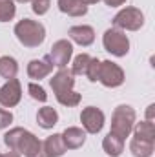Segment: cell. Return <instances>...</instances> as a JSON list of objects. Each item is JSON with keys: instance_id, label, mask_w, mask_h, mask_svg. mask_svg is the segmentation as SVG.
<instances>
[{"instance_id": "6da1fadb", "label": "cell", "mask_w": 155, "mask_h": 157, "mask_svg": "<svg viewBox=\"0 0 155 157\" xmlns=\"http://www.w3.org/2000/svg\"><path fill=\"white\" fill-rule=\"evenodd\" d=\"M4 144L9 150L18 152L24 157H47L44 152L42 141H39L31 132L24 128H13L4 135Z\"/></svg>"}, {"instance_id": "7a4b0ae2", "label": "cell", "mask_w": 155, "mask_h": 157, "mask_svg": "<svg viewBox=\"0 0 155 157\" xmlns=\"http://www.w3.org/2000/svg\"><path fill=\"white\" fill-rule=\"evenodd\" d=\"M49 86H51V90H53L57 101H59L62 106L73 108V106H77L78 102H80V99H82L80 93H77V91L73 90L75 78H73L71 70H66V68L59 70V71L53 75V78L49 80Z\"/></svg>"}, {"instance_id": "3957f363", "label": "cell", "mask_w": 155, "mask_h": 157, "mask_svg": "<svg viewBox=\"0 0 155 157\" xmlns=\"http://www.w3.org/2000/svg\"><path fill=\"white\" fill-rule=\"evenodd\" d=\"M15 35L24 48H39L46 39V28L31 18H22L15 26Z\"/></svg>"}, {"instance_id": "277c9868", "label": "cell", "mask_w": 155, "mask_h": 157, "mask_svg": "<svg viewBox=\"0 0 155 157\" xmlns=\"http://www.w3.org/2000/svg\"><path fill=\"white\" fill-rule=\"evenodd\" d=\"M135 110L128 104H120L113 110V115H112V130L110 133H113L120 139H126L130 137L131 130H133V124H135Z\"/></svg>"}, {"instance_id": "5b68a950", "label": "cell", "mask_w": 155, "mask_h": 157, "mask_svg": "<svg viewBox=\"0 0 155 157\" xmlns=\"http://www.w3.org/2000/svg\"><path fill=\"white\" fill-rule=\"evenodd\" d=\"M102 44H104V49L113 57H126L130 51V39L122 29H117V28L106 29L102 37Z\"/></svg>"}, {"instance_id": "8992f818", "label": "cell", "mask_w": 155, "mask_h": 157, "mask_svg": "<svg viewBox=\"0 0 155 157\" xmlns=\"http://www.w3.org/2000/svg\"><path fill=\"white\" fill-rule=\"evenodd\" d=\"M144 24V15L137 7H124L113 17V26L124 31H137Z\"/></svg>"}, {"instance_id": "52a82bcc", "label": "cell", "mask_w": 155, "mask_h": 157, "mask_svg": "<svg viewBox=\"0 0 155 157\" xmlns=\"http://www.w3.org/2000/svg\"><path fill=\"white\" fill-rule=\"evenodd\" d=\"M99 82H102L106 88H119L124 82V71L122 68L112 62V60H100V73Z\"/></svg>"}, {"instance_id": "ba28073f", "label": "cell", "mask_w": 155, "mask_h": 157, "mask_svg": "<svg viewBox=\"0 0 155 157\" xmlns=\"http://www.w3.org/2000/svg\"><path fill=\"white\" fill-rule=\"evenodd\" d=\"M71 55H73V46H71V42L66 40V39H60L51 46V51H49V55H47L46 59H47L53 66H57L59 70H62V68L68 66Z\"/></svg>"}, {"instance_id": "9c48e42d", "label": "cell", "mask_w": 155, "mask_h": 157, "mask_svg": "<svg viewBox=\"0 0 155 157\" xmlns=\"http://www.w3.org/2000/svg\"><path fill=\"white\" fill-rule=\"evenodd\" d=\"M20 99H22V86H20L18 78H11L0 88V104L4 108L17 106L20 102Z\"/></svg>"}, {"instance_id": "30bf717a", "label": "cell", "mask_w": 155, "mask_h": 157, "mask_svg": "<svg viewBox=\"0 0 155 157\" xmlns=\"http://www.w3.org/2000/svg\"><path fill=\"white\" fill-rule=\"evenodd\" d=\"M80 122L84 126V132L99 133L102 130V126H104V113L95 106H88L80 113Z\"/></svg>"}, {"instance_id": "8fae6325", "label": "cell", "mask_w": 155, "mask_h": 157, "mask_svg": "<svg viewBox=\"0 0 155 157\" xmlns=\"http://www.w3.org/2000/svg\"><path fill=\"white\" fill-rule=\"evenodd\" d=\"M60 135H62L64 144H66L68 150H77V148H80L84 144V141H86V132L82 128H77V126L66 128Z\"/></svg>"}, {"instance_id": "7c38bea8", "label": "cell", "mask_w": 155, "mask_h": 157, "mask_svg": "<svg viewBox=\"0 0 155 157\" xmlns=\"http://www.w3.org/2000/svg\"><path fill=\"white\" fill-rule=\"evenodd\" d=\"M42 146H44V152H46L47 157H62L64 154H66V150H68L60 133L49 135V137L42 143Z\"/></svg>"}, {"instance_id": "4fadbf2b", "label": "cell", "mask_w": 155, "mask_h": 157, "mask_svg": "<svg viewBox=\"0 0 155 157\" xmlns=\"http://www.w3.org/2000/svg\"><path fill=\"white\" fill-rule=\"evenodd\" d=\"M68 35L78 46H89L95 40V31L91 26H73V28H70Z\"/></svg>"}, {"instance_id": "5bb4252c", "label": "cell", "mask_w": 155, "mask_h": 157, "mask_svg": "<svg viewBox=\"0 0 155 157\" xmlns=\"http://www.w3.org/2000/svg\"><path fill=\"white\" fill-rule=\"evenodd\" d=\"M53 70V64L44 59V60H39V59H33L29 64H28V75L29 78H35V80H40V78L47 77Z\"/></svg>"}, {"instance_id": "9a60e30c", "label": "cell", "mask_w": 155, "mask_h": 157, "mask_svg": "<svg viewBox=\"0 0 155 157\" xmlns=\"http://www.w3.org/2000/svg\"><path fill=\"white\" fill-rule=\"evenodd\" d=\"M59 9L70 17H84L88 13V6L82 0H59Z\"/></svg>"}, {"instance_id": "2e32d148", "label": "cell", "mask_w": 155, "mask_h": 157, "mask_svg": "<svg viewBox=\"0 0 155 157\" xmlns=\"http://www.w3.org/2000/svg\"><path fill=\"white\" fill-rule=\"evenodd\" d=\"M130 152L135 157H152V154H153V141L133 137L131 143H130Z\"/></svg>"}, {"instance_id": "e0dca14e", "label": "cell", "mask_w": 155, "mask_h": 157, "mask_svg": "<svg viewBox=\"0 0 155 157\" xmlns=\"http://www.w3.org/2000/svg\"><path fill=\"white\" fill-rule=\"evenodd\" d=\"M37 122H39L40 128H44V130L53 128V126L59 122V113H57V110L51 108V106H44V108H40L39 113H37Z\"/></svg>"}, {"instance_id": "ac0fdd59", "label": "cell", "mask_w": 155, "mask_h": 157, "mask_svg": "<svg viewBox=\"0 0 155 157\" xmlns=\"http://www.w3.org/2000/svg\"><path fill=\"white\" fill-rule=\"evenodd\" d=\"M102 148L110 157H119L124 152V139L117 137L113 133H108L102 141Z\"/></svg>"}, {"instance_id": "d6986e66", "label": "cell", "mask_w": 155, "mask_h": 157, "mask_svg": "<svg viewBox=\"0 0 155 157\" xmlns=\"http://www.w3.org/2000/svg\"><path fill=\"white\" fill-rule=\"evenodd\" d=\"M17 73H18V62L13 57H7V55L0 57V77L11 80V78L17 77Z\"/></svg>"}, {"instance_id": "ffe728a7", "label": "cell", "mask_w": 155, "mask_h": 157, "mask_svg": "<svg viewBox=\"0 0 155 157\" xmlns=\"http://www.w3.org/2000/svg\"><path fill=\"white\" fill-rule=\"evenodd\" d=\"M131 132H133V137L155 141V126H153V122H150V121H142V122L133 124V130Z\"/></svg>"}, {"instance_id": "44dd1931", "label": "cell", "mask_w": 155, "mask_h": 157, "mask_svg": "<svg viewBox=\"0 0 155 157\" xmlns=\"http://www.w3.org/2000/svg\"><path fill=\"white\" fill-rule=\"evenodd\" d=\"M89 62H91V57H89L88 53H80V55H77L75 60H73L71 73H73V75H86Z\"/></svg>"}, {"instance_id": "7402d4cb", "label": "cell", "mask_w": 155, "mask_h": 157, "mask_svg": "<svg viewBox=\"0 0 155 157\" xmlns=\"http://www.w3.org/2000/svg\"><path fill=\"white\" fill-rule=\"evenodd\" d=\"M15 13H17V6L13 0H0V22L13 20Z\"/></svg>"}, {"instance_id": "603a6c76", "label": "cell", "mask_w": 155, "mask_h": 157, "mask_svg": "<svg viewBox=\"0 0 155 157\" xmlns=\"http://www.w3.org/2000/svg\"><path fill=\"white\" fill-rule=\"evenodd\" d=\"M28 91H29V95H31L35 101H40V102H46V101H47V93L44 91V88L39 86V84H35V82H31V84L28 86Z\"/></svg>"}, {"instance_id": "cb8c5ba5", "label": "cell", "mask_w": 155, "mask_h": 157, "mask_svg": "<svg viewBox=\"0 0 155 157\" xmlns=\"http://www.w3.org/2000/svg\"><path fill=\"white\" fill-rule=\"evenodd\" d=\"M99 73H100V60L99 59H91V62L88 66V71H86V77L91 82H97L99 80Z\"/></svg>"}, {"instance_id": "d4e9b609", "label": "cell", "mask_w": 155, "mask_h": 157, "mask_svg": "<svg viewBox=\"0 0 155 157\" xmlns=\"http://www.w3.org/2000/svg\"><path fill=\"white\" fill-rule=\"evenodd\" d=\"M51 6V0H31V9L37 15H46Z\"/></svg>"}, {"instance_id": "484cf974", "label": "cell", "mask_w": 155, "mask_h": 157, "mask_svg": "<svg viewBox=\"0 0 155 157\" xmlns=\"http://www.w3.org/2000/svg\"><path fill=\"white\" fill-rule=\"evenodd\" d=\"M11 121H13V113L7 112V110H2V108H0V130L7 128V126L11 124Z\"/></svg>"}, {"instance_id": "4316f807", "label": "cell", "mask_w": 155, "mask_h": 157, "mask_svg": "<svg viewBox=\"0 0 155 157\" xmlns=\"http://www.w3.org/2000/svg\"><path fill=\"white\" fill-rule=\"evenodd\" d=\"M153 110H155V104H150L148 110H146V121L153 122Z\"/></svg>"}, {"instance_id": "83f0119b", "label": "cell", "mask_w": 155, "mask_h": 157, "mask_svg": "<svg viewBox=\"0 0 155 157\" xmlns=\"http://www.w3.org/2000/svg\"><path fill=\"white\" fill-rule=\"evenodd\" d=\"M106 2V6H110V7H117V6H122L126 0H104Z\"/></svg>"}, {"instance_id": "f1b7e54d", "label": "cell", "mask_w": 155, "mask_h": 157, "mask_svg": "<svg viewBox=\"0 0 155 157\" xmlns=\"http://www.w3.org/2000/svg\"><path fill=\"white\" fill-rule=\"evenodd\" d=\"M0 157H20V154L15 152V150H9L7 154H4V155H0Z\"/></svg>"}, {"instance_id": "f546056e", "label": "cell", "mask_w": 155, "mask_h": 157, "mask_svg": "<svg viewBox=\"0 0 155 157\" xmlns=\"http://www.w3.org/2000/svg\"><path fill=\"white\" fill-rule=\"evenodd\" d=\"M86 6H89V4H97V2H100V0H82Z\"/></svg>"}, {"instance_id": "4dcf8cb0", "label": "cell", "mask_w": 155, "mask_h": 157, "mask_svg": "<svg viewBox=\"0 0 155 157\" xmlns=\"http://www.w3.org/2000/svg\"><path fill=\"white\" fill-rule=\"evenodd\" d=\"M13 2H20V4H28V2H31V0H13Z\"/></svg>"}, {"instance_id": "1f68e13d", "label": "cell", "mask_w": 155, "mask_h": 157, "mask_svg": "<svg viewBox=\"0 0 155 157\" xmlns=\"http://www.w3.org/2000/svg\"><path fill=\"white\" fill-rule=\"evenodd\" d=\"M0 155H2V154H0Z\"/></svg>"}]
</instances>
